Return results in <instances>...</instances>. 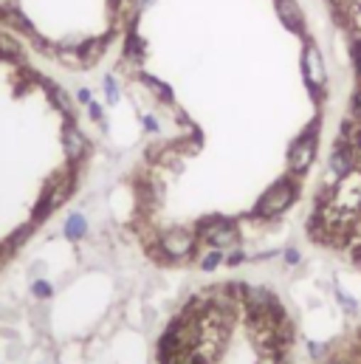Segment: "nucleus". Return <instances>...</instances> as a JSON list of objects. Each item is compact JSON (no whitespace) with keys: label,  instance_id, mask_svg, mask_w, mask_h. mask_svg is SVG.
<instances>
[{"label":"nucleus","instance_id":"nucleus-1","mask_svg":"<svg viewBox=\"0 0 361 364\" xmlns=\"http://www.w3.org/2000/svg\"><path fill=\"white\" fill-rule=\"evenodd\" d=\"M74 186H77V178H74V167H68L65 173H57V176H51L45 186H43V192H40V198H37V203H34V212H31V223L34 226H40L43 220H48L71 195H74Z\"/></svg>","mask_w":361,"mask_h":364},{"label":"nucleus","instance_id":"nucleus-2","mask_svg":"<svg viewBox=\"0 0 361 364\" xmlns=\"http://www.w3.org/2000/svg\"><path fill=\"white\" fill-rule=\"evenodd\" d=\"M296 195H299V186H296L293 178H279V181L274 183L269 192L257 200L254 215H257V218H276V215H282V212L296 200Z\"/></svg>","mask_w":361,"mask_h":364},{"label":"nucleus","instance_id":"nucleus-3","mask_svg":"<svg viewBox=\"0 0 361 364\" xmlns=\"http://www.w3.org/2000/svg\"><path fill=\"white\" fill-rule=\"evenodd\" d=\"M316 144H319V122L311 124V127L291 144V150H288V164H291L293 173L302 176V173L311 170V164H313V159H316Z\"/></svg>","mask_w":361,"mask_h":364},{"label":"nucleus","instance_id":"nucleus-4","mask_svg":"<svg viewBox=\"0 0 361 364\" xmlns=\"http://www.w3.org/2000/svg\"><path fill=\"white\" fill-rule=\"evenodd\" d=\"M60 141H63V153H65L68 167L77 170V164H82L85 156L90 153V144L88 139H85V133L77 127V122H65L63 124V133H60Z\"/></svg>","mask_w":361,"mask_h":364},{"label":"nucleus","instance_id":"nucleus-5","mask_svg":"<svg viewBox=\"0 0 361 364\" xmlns=\"http://www.w3.org/2000/svg\"><path fill=\"white\" fill-rule=\"evenodd\" d=\"M200 235L203 240L212 246V249H229L237 243V229L232 220L226 218H209V220H200Z\"/></svg>","mask_w":361,"mask_h":364},{"label":"nucleus","instance_id":"nucleus-6","mask_svg":"<svg viewBox=\"0 0 361 364\" xmlns=\"http://www.w3.org/2000/svg\"><path fill=\"white\" fill-rule=\"evenodd\" d=\"M302 74H305V82L313 93H322L325 82H328V74H325V63H322V54L319 48L308 40L305 43V54H302Z\"/></svg>","mask_w":361,"mask_h":364},{"label":"nucleus","instance_id":"nucleus-7","mask_svg":"<svg viewBox=\"0 0 361 364\" xmlns=\"http://www.w3.org/2000/svg\"><path fill=\"white\" fill-rule=\"evenodd\" d=\"M158 246H161V252L167 257L183 260V257H189L195 252V235L186 232V229H170V232L161 235V243Z\"/></svg>","mask_w":361,"mask_h":364},{"label":"nucleus","instance_id":"nucleus-8","mask_svg":"<svg viewBox=\"0 0 361 364\" xmlns=\"http://www.w3.org/2000/svg\"><path fill=\"white\" fill-rule=\"evenodd\" d=\"M37 85L45 91L48 102H51V107H54V110H60V113L65 116V122H74V116H77L74 102H77V99H71L63 85H57V82H51V80H45V77H40V80H37Z\"/></svg>","mask_w":361,"mask_h":364},{"label":"nucleus","instance_id":"nucleus-9","mask_svg":"<svg viewBox=\"0 0 361 364\" xmlns=\"http://www.w3.org/2000/svg\"><path fill=\"white\" fill-rule=\"evenodd\" d=\"M274 9H276L279 23H282L288 31L305 37V14H302V9H299L296 0H274Z\"/></svg>","mask_w":361,"mask_h":364},{"label":"nucleus","instance_id":"nucleus-10","mask_svg":"<svg viewBox=\"0 0 361 364\" xmlns=\"http://www.w3.org/2000/svg\"><path fill=\"white\" fill-rule=\"evenodd\" d=\"M0 63L6 65H14V68H23L26 65V48L20 43L17 34L0 28Z\"/></svg>","mask_w":361,"mask_h":364},{"label":"nucleus","instance_id":"nucleus-11","mask_svg":"<svg viewBox=\"0 0 361 364\" xmlns=\"http://www.w3.org/2000/svg\"><path fill=\"white\" fill-rule=\"evenodd\" d=\"M63 235L71 240V243H80L85 235H88V218L82 212H71L63 223Z\"/></svg>","mask_w":361,"mask_h":364},{"label":"nucleus","instance_id":"nucleus-12","mask_svg":"<svg viewBox=\"0 0 361 364\" xmlns=\"http://www.w3.org/2000/svg\"><path fill=\"white\" fill-rule=\"evenodd\" d=\"M124 57L133 60V63H139L144 57V40L136 34V28H130L127 37H124Z\"/></svg>","mask_w":361,"mask_h":364},{"label":"nucleus","instance_id":"nucleus-13","mask_svg":"<svg viewBox=\"0 0 361 364\" xmlns=\"http://www.w3.org/2000/svg\"><path fill=\"white\" fill-rule=\"evenodd\" d=\"M141 82L156 93V96H161V102H167V105L173 102V88H170L167 82H161V80H156V77H150V74H141Z\"/></svg>","mask_w":361,"mask_h":364},{"label":"nucleus","instance_id":"nucleus-14","mask_svg":"<svg viewBox=\"0 0 361 364\" xmlns=\"http://www.w3.org/2000/svg\"><path fill=\"white\" fill-rule=\"evenodd\" d=\"M31 294H34V299L45 302V299H51V296H54V288H51V282H48V279L37 277V279H31Z\"/></svg>","mask_w":361,"mask_h":364},{"label":"nucleus","instance_id":"nucleus-15","mask_svg":"<svg viewBox=\"0 0 361 364\" xmlns=\"http://www.w3.org/2000/svg\"><path fill=\"white\" fill-rule=\"evenodd\" d=\"M102 88H104V99H107L110 105H116V102H119V93L122 91H119V82H116V77H113V74L102 80Z\"/></svg>","mask_w":361,"mask_h":364},{"label":"nucleus","instance_id":"nucleus-16","mask_svg":"<svg viewBox=\"0 0 361 364\" xmlns=\"http://www.w3.org/2000/svg\"><path fill=\"white\" fill-rule=\"evenodd\" d=\"M220 263H223V255H220V249H212V252H206V255H203V260H200L203 272H212V269H217Z\"/></svg>","mask_w":361,"mask_h":364},{"label":"nucleus","instance_id":"nucleus-17","mask_svg":"<svg viewBox=\"0 0 361 364\" xmlns=\"http://www.w3.org/2000/svg\"><path fill=\"white\" fill-rule=\"evenodd\" d=\"M88 113H90V119H93V122H99V124L104 122V110H102V105H99L96 99L88 105Z\"/></svg>","mask_w":361,"mask_h":364},{"label":"nucleus","instance_id":"nucleus-18","mask_svg":"<svg viewBox=\"0 0 361 364\" xmlns=\"http://www.w3.org/2000/svg\"><path fill=\"white\" fill-rule=\"evenodd\" d=\"M77 102H80V105H85V107H88L90 102H93V93H90L88 88H80V91H77Z\"/></svg>","mask_w":361,"mask_h":364},{"label":"nucleus","instance_id":"nucleus-19","mask_svg":"<svg viewBox=\"0 0 361 364\" xmlns=\"http://www.w3.org/2000/svg\"><path fill=\"white\" fill-rule=\"evenodd\" d=\"M353 119L361 124V88L356 91V96H353Z\"/></svg>","mask_w":361,"mask_h":364},{"label":"nucleus","instance_id":"nucleus-20","mask_svg":"<svg viewBox=\"0 0 361 364\" xmlns=\"http://www.w3.org/2000/svg\"><path fill=\"white\" fill-rule=\"evenodd\" d=\"M153 3H156V0H133V11H136V14H139V11H141V9H150V6H153Z\"/></svg>","mask_w":361,"mask_h":364},{"label":"nucleus","instance_id":"nucleus-21","mask_svg":"<svg viewBox=\"0 0 361 364\" xmlns=\"http://www.w3.org/2000/svg\"><path fill=\"white\" fill-rule=\"evenodd\" d=\"M353 260L361 263V237H353Z\"/></svg>","mask_w":361,"mask_h":364},{"label":"nucleus","instance_id":"nucleus-22","mask_svg":"<svg viewBox=\"0 0 361 364\" xmlns=\"http://www.w3.org/2000/svg\"><path fill=\"white\" fill-rule=\"evenodd\" d=\"M285 260H288V263H291V266H296V263H299V260H302V257H299V252H296V249H291V252H288V255H285Z\"/></svg>","mask_w":361,"mask_h":364},{"label":"nucleus","instance_id":"nucleus-23","mask_svg":"<svg viewBox=\"0 0 361 364\" xmlns=\"http://www.w3.org/2000/svg\"><path fill=\"white\" fill-rule=\"evenodd\" d=\"M226 263H229V266H240V263H243V252H235V255H232Z\"/></svg>","mask_w":361,"mask_h":364},{"label":"nucleus","instance_id":"nucleus-24","mask_svg":"<svg viewBox=\"0 0 361 364\" xmlns=\"http://www.w3.org/2000/svg\"><path fill=\"white\" fill-rule=\"evenodd\" d=\"M144 127H147V130H158V124H156V119H153V116H147V119H144Z\"/></svg>","mask_w":361,"mask_h":364}]
</instances>
